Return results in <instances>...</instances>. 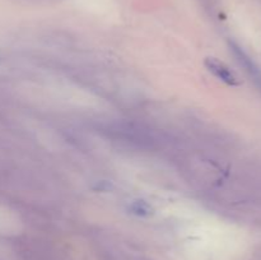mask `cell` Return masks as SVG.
<instances>
[{"instance_id": "cell-1", "label": "cell", "mask_w": 261, "mask_h": 260, "mask_svg": "<svg viewBox=\"0 0 261 260\" xmlns=\"http://www.w3.org/2000/svg\"><path fill=\"white\" fill-rule=\"evenodd\" d=\"M204 64H205L206 69H208L212 74H214L217 78L221 79L222 82L227 83L228 86H239L240 84V81L237 79V76L229 70V68L226 64L219 61L218 59L206 58Z\"/></svg>"}, {"instance_id": "cell-2", "label": "cell", "mask_w": 261, "mask_h": 260, "mask_svg": "<svg viewBox=\"0 0 261 260\" xmlns=\"http://www.w3.org/2000/svg\"><path fill=\"white\" fill-rule=\"evenodd\" d=\"M231 47H232V50H233L236 58L239 59L240 63L244 65V68L246 69L247 73L252 76V81L255 82V84L259 87L260 91H261V70H260L259 66H256V64H255L254 61H252L251 59H250L249 56L245 54V51L242 50L241 47H239L236 43H231Z\"/></svg>"}, {"instance_id": "cell-3", "label": "cell", "mask_w": 261, "mask_h": 260, "mask_svg": "<svg viewBox=\"0 0 261 260\" xmlns=\"http://www.w3.org/2000/svg\"><path fill=\"white\" fill-rule=\"evenodd\" d=\"M132 213L137 214L139 217H148L153 214V208L144 200H137L130 205Z\"/></svg>"}]
</instances>
